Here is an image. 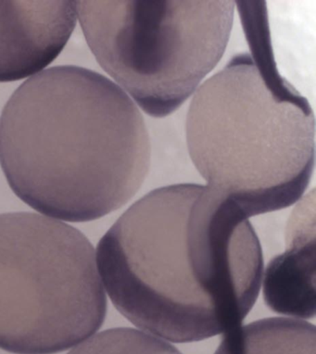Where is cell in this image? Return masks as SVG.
Instances as JSON below:
<instances>
[{"label":"cell","instance_id":"cell-1","mask_svg":"<svg viewBox=\"0 0 316 354\" xmlns=\"http://www.w3.org/2000/svg\"><path fill=\"white\" fill-rule=\"evenodd\" d=\"M96 261L119 313L174 343L241 326L263 270L248 218L196 184L160 187L133 203L100 239Z\"/></svg>","mask_w":316,"mask_h":354},{"label":"cell","instance_id":"cell-2","mask_svg":"<svg viewBox=\"0 0 316 354\" xmlns=\"http://www.w3.org/2000/svg\"><path fill=\"white\" fill-rule=\"evenodd\" d=\"M151 144L140 109L110 79L50 68L19 86L0 118V163L13 192L66 222L100 219L140 189Z\"/></svg>","mask_w":316,"mask_h":354},{"label":"cell","instance_id":"cell-3","mask_svg":"<svg viewBox=\"0 0 316 354\" xmlns=\"http://www.w3.org/2000/svg\"><path fill=\"white\" fill-rule=\"evenodd\" d=\"M243 17L252 53L201 84L187 116V149L208 187L246 216L301 200L312 179L315 120L277 70L266 13Z\"/></svg>","mask_w":316,"mask_h":354},{"label":"cell","instance_id":"cell-4","mask_svg":"<svg viewBox=\"0 0 316 354\" xmlns=\"http://www.w3.org/2000/svg\"><path fill=\"white\" fill-rule=\"evenodd\" d=\"M235 1H76L90 50L148 115L165 118L222 59Z\"/></svg>","mask_w":316,"mask_h":354},{"label":"cell","instance_id":"cell-5","mask_svg":"<svg viewBox=\"0 0 316 354\" xmlns=\"http://www.w3.org/2000/svg\"><path fill=\"white\" fill-rule=\"evenodd\" d=\"M107 298L92 244L44 215H0V348L53 354L102 328Z\"/></svg>","mask_w":316,"mask_h":354},{"label":"cell","instance_id":"cell-6","mask_svg":"<svg viewBox=\"0 0 316 354\" xmlns=\"http://www.w3.org/2000/svg\"><path fill=\"white\" fill-rule=\"evenodd\" d=\"M76 18V1H0V83L50 65L69 40Z\"/></svg>","mask_w":316,"mask_h":354},{"label":"cell","instance_id":"cell-7","mask_svg":"<svg viewBox=\"0 0 316 354\" xmlns=\"http://www.w3.org/2000/svg\"><path fill=\"white\" fill-rule=\"evenodd\" d=\"M310 247L293 246L270 263L264 279L267 305L279 314L313 317L315 302V254Z\"/></svg>","mask_w":316,"mask_h":354},{"label":"cell","instance_id":"cell-8","mask_svg":"<svg viewBox=\"0 0 316 354\" xmlns=\"http://www.w3.org/2000/svg\"><path fill=\"white\" fill-rule=\"evenodd\" d=\"M214 354H316L313 324L267 318L227 332Z\"/></svg>","mask_w":316,"mask_h":354},{"label":"cell","instance_id":"cell-9","mask_svg":"<svg viewBox=\"0 0 316 354\" xmlns=\"http://www.w3.org/2000/svg\"><path fill=\"white\" fill-rule=\"evenodd\" d=\"M68 354H183L174 346L137 329L111 328L89 337Z\"/></svg>","mask_w":316,"mask_h":354},{"label":"cell","instance_id":"cell-10","mask_svg":"<svg viewBox=\"0 0 316 354\" xmlns=\"http://www.w3.org/2000/svg\"><path fill=\"white\" fill-rule=\"evenodd\" d=\"M247 3H252V2H247ZM254 3H255V2H254ZM256 3H257V2H256ZM260 3H261V2H260ZM243 4H245V3H243ZM243 4H241V5H243ZM241 5H239V7H241Z\"/></svg>","mask_w":316,"mask_h":354}]
</instances>
